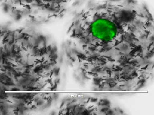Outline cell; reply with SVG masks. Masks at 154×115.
Masks as SVG:
<instances>
[{"mask_svg": "<svg viewBox=\"0 0 154 115\" xmlns=\"http://www.w3.org/2000/svg\"><path fill=\"white\" fill-rule=\"evenodd\" d=\"M9 16L13 21L15 22H19L24 18L20 12V8L17 7H14L13 8Z\"/></svg>", "mask_w": 154, "mask_h": 115, "instance_id": "cell-2", "label": "cell"}, {"mask_svg": "<svg viewBox=\"0 0 154 115\" xmlns=\"http://www.w3.org/2000/svg\"><path fill=\"white\" fill-rule=\"evenodd\" d=\"M70 33L90 48L135 47L151 42L154 18L138 0H96L73 15Z\"/></svg>", "mask_w": 154, "mask_h": 115, "instance_id": "cell-1", "label": "cell"}, {"mask_svg": "<svg viewBox=\"0 0 154 115\" xmlns=\"http://www.w3.org/2000/svg\"><path fill=\"white\" fill-rule=\"evenodd\" d=\"M1 29H2V28H1ZM2 33H3V32H2ZM3 39H4V41H5L6 42V41H5V40L4 39V38H3Z\"/></svg>", "mask_w": 154, "mask_h": 115, "instance_id": "cell-3", "label": "cell"}]
</instances>
